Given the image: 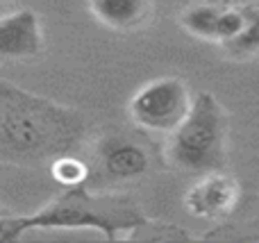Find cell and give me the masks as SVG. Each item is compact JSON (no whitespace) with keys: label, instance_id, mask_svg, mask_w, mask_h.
Wrapping results in <instances>:
<instances>
[{"label":"cell","instance_id":"8fae6325","mask_svg":"<svg viewBox=\"0 0 259 243\" xmlns=\"http://www.w3.org/2000/svg\"><path fill=\"white\" fill-rule=\"evenodd\" d=\"M243 27L234 41H230V48L237 55H252L259 53V5H246L243 7Z\"/></svg>","mask_w":259,"mask_h":243},{"label":"cell","instance_id":"52a82bcc","mask_svg":"<svg viewBox=\"0 0 259 243\" xmlns=\"http://www.w3.org/2000/svg\"><path fill=\"white\" fill-rule=\"evenodd\" d=\"M44 50L41 18L32 9L0 16V62H23Z\"/></svg>","mask_w":259,"mask_h":243},{"label":"cell","instance_id":"6da1fadb","mask_svg":"<svg viewBox=\"0 0 259 243\" xmlns=\"http://www.w3.org/2000/svg\"><path fill=\"white\" fill-rule=\"evenodd\" d=\"M84 134V114L0 80V164H50L73 153Z\"/></svg>","mask_w":259,"mask_h":243},{"label":"cell","instance_id":"7a4b0ae2","mask_svg":"<svg viewBox=\"0 0 259 243\" xmlns=\"http://www.w3.org/2000/svg\"><path fill=\"white\" fill-rule=\"evenodd\" d=\"M139 218L134 214L121 216L118 207L84 191V186L66 189L50 200L39 212L27 216H3L0 214V243L18 241L36 230H96L107 239H118Z\"/></svg>","mask_w":259,"mask_h":243},{"label":"cell","instance_id":"3957f363","mask_svg":"<svg viewBox=\"0 0 259 243\" xmlns=\"http://www.w3.org/2000/svg\"><path fill=\"white\" fill-rule=\"evenodd\" d=\"M228 150V116L207 91L193 95L184 121L168 134L166 157L175 168L191 175L223 171Z\"/></svg>","mask_w":259,"mask_h":243},{"label":"cell","instance_id":"ba28073f","mask_svg":"<svg viewBox=\"0 0 259 243\" xmlns=\"http://www.w3.org/2000/svg\"><path fill=\"white\" fill-rule=\"evenodd\" d=\"M98 164L100 171L109 180H137L146 175L150 168V157L146 148L123 136H105L98 143Z\"/></svg>","mask_w":259,"mask_h":243},{"label":"cell","instance_id":"8992f818","mask_svg":"<svg viewBox=\"0 0 259 243\" xmlns=\"http://www.w3.org/2000/svg\"><path fill=\"white\" fill-rule=\"evenodd\" d=\"M237 203H239V186L223 171L200 175V180L184 196V207L196 218L228 216L237 207Z\"/></svg>","mask_w":259,"mask_h":243},{"label":"cell","instance_id":"277c9868","mask_svg":"<svg viewBox=\"0 0 259 243\" xmlns=\"http://www.w3.org/2000/svg\"><path fill=\"white\" fill-rule=\"evenodd\" d=\"M193 95L180 77H155L134 91L127 103L134 125L152 134L168 136L189 114Z\"/></svg>","mask_w":259,"mask_h":243},{"label":"cell","instance_id":"5b68a950","mask_svg":"<svg viewBox=\"0 0 259 243\" xmlns=\"http://www.w3.org/2000/svg\"><path fill=\"white\" fill-rule=\"evenodd\" d=\"M243 7H232V5H214V3H200L191 5L182 12L180 23L182 27L202 41H216L225 43L234 41L243 27Z\"/></svg>","mask_w":259,"mask_h":243},{"label":"cell","instance_id":"30bf717a","mask_svg":"<svg viewBox=\"0 0 259 243\" xmlns=\"http://www.w3.org/2000/svg\"><path fill=\"white\" fill-rule=\"evenodd\" d=\"M50 175L64 189H73V186H84L89 182V166L75 157L73 153L59 155L50 162Z\"/></svg>","mask_w":259,"mask_h":243},{"label":"cell","instance_id":"9c48e42d","mask_svg":"<svg viewBox=\"0 0 259 243\" xmlns=\"http://www.w3.org/2000/svg\"><path fill=\"white\" fill-rule=\"evenodd\" d=\"M87 5L100 25L116 32L146 25L152 14V0H87Z\"/></svg>","mask_w":259,"mask_h":243}]
</instances>
